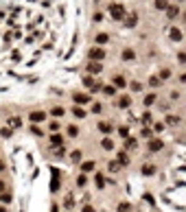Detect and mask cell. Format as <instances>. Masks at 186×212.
I'll list each match as a JSON object with an SVG mask.
<instances>
[{
  "mask_svg": "<svg viewBox=\"0 0 186 212\" xmlns=\"http://www.w3.org/2000/svg\"><path fill=\"white\" fill-rule=\"evenodd\" d=\"M105 55H107V53H105L101 46H94V48H90V50H88V57H90L92 61H103V59H105Z\"/></svg>",
  "mask_w": 186,
  "mask_h": 212,
  "instance_id": "1",
  "label": "cell"
},
{
  "mask_svg": "<svg viewBox=\"0 0 186 212\" xmlns=\"http://www.w3.org/2000/svg\"><path fill=\"white\" fill-rule=\"evenodd\" d=\"M110 15H112L114 20H123V18H125V9H123V4H112V7H110Z\"/></svg>",
  "mask_w": 186,
  "mask_h": 212,
  "instance_id": "2",
  "label": "cell"
},
{
  "mask_svg": "<svg viewBox=\"0 0 186 212\" xmlns=\"http://www.w3.org/2000/svg\"><path fill=\"white\" fill-rule=\"evenodd\" d=\"M72 101H75L77 105H86V103H90V96H88V94H81V92H75V94H72Z\"/></svg>",
  "mask_w": 186,
  "mask_h": 212,
  "instance_id": "3",
  "label": "cell"
},
{
  "mask_svg": "<svg viewBox=\"0 0 186 212\" xmlns=\"http://www.w3.org/2000/svg\"><path fill=\"white\" fill-rule=\"evenodd\" d=\"M88 72H90V75H101V72H103L101 61H90V64H88Z\"/></svg>",
  "mask_w": 186,
  "mask_h": 212,
  "instance_id": "4",
  "label": "cell"
},
{
  "mask_svg": "<svg viewBox=\"0 0 186 212\" xmlns=\"http://www.w3.org/2000/svg\"><path fill=\"white\" fill-rule=\"evenodd\" d=\"M162 147H164L162 140H158V138H151V140H149V151L155 153V151H162Z\"/></svg>",
  "mask_w": 186,
  "mask_h": 212,
  "instance_id": "5",
  "label": "cell"
},
{
  "mask_svg": "<svg viewBox=\"0 0 186 212\" xmlns=\"http://www.w3.org/2000/svg\"><path fill=\"white\" fill-rule=\"evenodd\" d=\"M42 120H46V114H44V112H33V114H29V123H42Z\"/></svg>",
  "mask_w": 186,
  "mask_h": 212,
  "instance_id": "6",
  "label": "cell"
},
{
  "mask_svg": "<svg viewBox=\"0 0 186 212\" xmlns=\"http://www.w3.org/2000/svg\"><path fill=\"white\" fill-rule=\"evenodd\" d=\"M116 162H118L121 166H127V164H129V153H127V151H118Z\"/></svg>",
  "mask_w": 186,
  "mask_h": 212,
  "instance_id": "7",
  "label": "cell"
},
{
  "mask_svg": "<svg viewBox=\"0 0 186 212\" xmlns=\"http://www.w3.org/2000/svg\"><path fill=\"white\" fill-rule=\"evenodd\" d=\"M164 11H166V18H169V20H173V18H178V13H180V9H178L175 4H169V7H166Z\"/></svg>",
  "mask_w": 186,
  "mask_h": 212,
  "instance_id": "8",
  "label": "cell"
},
{
  "mask_svg": "<svg viewBox=\"0 0 186 212\" xmlns=\"http://www.w3.org/2000/svg\"><path fill=\"white\" fill-rule=\"evenodd\" d=\"M155 166H153V164H144V166H142V169H140V173H142V175H144V177H151V175H155Z\"/></svg>",
  "mask_w": 186,
  "mask_h": 212,
  "instance_id": "9",
  "label": "cell"
},
{
  "mask_svg": "<svg viewBox=\"0 0 186 212\" xmlns=\"http://www.w3.org/2000/svg\"><path fill=\"white\" fill-rule=\"evenodd\" d=\"M64 208H66L68 212H70L72 208H75V197H72L70 192H68V195H66V199H64Z\"/></svg>",
  "mask_w": 186,
  "mask_h": 212,
  "instance_id": "10",
  "label": "cell"
},
{
  "mask_svg": "<svg viewBox=\"0 0 186 212\" xmlns=\"http://www.w3.org/2000/svg\"><path fill=\"white\" fill-rule=\"evenodd\" d=\"M155 101H158V98H155V94L151 92V94H147V96H144V101H142V105H144V107L149 109V107H151V105H153Z\"/></svg>",
  "mask_w": 186,
  "mask_h": 212,
  "instance_id": "11",
  "label": "cell"
},
{
  "mask_svg": "<svg viewBox=\"0 0 186 212\" xmlns=\"http://www.w3.org/2000/svg\"><path fill=\"white\" fill-rule=\"evenodd\" d=\"M140 123H142L144 127H149V125L153 123V116H151V112H144V114L140 116Z\"/></svg>",
  "mask_w": 186,
  "mask_h": 212,
  "instance_id": "12",
  "label": "cell"
},
{
  "mask_svg": "<svg viewBox=\"0 0 186 212\" xmlns=\"http://www.w3.org/2000/svg\"><path fill=\"white\" fill-rule=\"evenodd\" d=\"M164 123H166L169 127H178L182 120H180V116H166V118H164Z\"/></svg>",
  "mask_w": 186,
  "mask_h": 212,
  "instance_id": "13",
  "label": "cell"
},
{
  "mask_svg": "<svg viewBox=\"0 0 186 212\" xmlns=\"http://www.w3.org/2000/svg\"><path fill=\"white\" fill-rule=\"evenodd\" d=\"M50 144H53V147H61V144H64V138H61V136L55 131V133L50 136Z\"/></svg>",
  "mask_w": 186,
  "mask_h": 212,
  "instance_id": "14",
  "label": "cell"
},
{
  "mask_svg": "<svg viewBox=\"0 0 186 212\" xmlns=\"http://www.w3.org/2000/svg\"><path fill=\"white\" fill-rule=\"evenodd\" d=\"M99 129H101L103 133H110V131L114 129V125H112L110 120H101V123H99Z\"/></svg>",
  "mask_w": 186,
  "mask_h": 212,
  "instance_id": "15",
  "label": "cell"
},
{
  "mask_svg": "<svg viewBox=\"0 0 186 212\" xmlns=\"http://www.w3.org/2000/svg\"><path fill=\"white\" fill-rule=\"evenodd\" d=\"M169 35H171V40H173V42H180V40H182V31H180V29H175V26L169 31Z\"/></svg>",
  "mask_w": 186,
  "mask_h": 212,
  "instance_id": "16",
  "label": "cell"
},
{
  "mask_svg": "<svg viewBox=\"0 0 186 212\" xmlns=\"http://www.w3.org/2000/svg\"><path fill=\"white\" fill-rule=\"evenodd\" d=\"M129 105H132V98H129V96H121V98H118V107H121V109H127Z\"/></svg>",
  "mask_w": 186,
  "mask_h": 212,
  "instance_id": "17",
  "label": "cell"
},
{
  "mask_svg": "<svg viewBox=\"0 0 186 212\" xmlns=\"http://www.w3.org/2000/svg\"><path fill=\"white\" fill-rule=\"evenodd\" d=\"M101 147H103L105 151H112V149H114V140H112V138H103V140H101Z\"/></svg>",
  "mask_w": 186,
  "mask_h": 212,
  "instance_id": "18",
  "label": "cell"
},
{
  "mask_svg": "<svg viewBox=\"0 0 186 212\" xmlns=\"http://www.w3.org/2000/svg\"><path fill=\"white\" fill-rule=\"evenodd\" d=\"M112 85H114V87H125V79H123L121 75H116V77L112 79Z\"/></svg>",
  "mask_w": 186,
  "mask_h": 212,
  "instance_id": "19",
  "label": "cell"
},
{
  "mask_svg": "<svg viewBox=\"0 0 186 212\" xmlns=\"http://www.w3.org/2000/svg\"><path fill=\"white\" fill-rule=\"evenodd\" d=\"M134 57H136V53H134L132 48H125V50H123V59H125V61H132Z\"/></svg>",
  "mask_w": 186,
  "mask_h": 212,
  "instance_id": "20",
  "label": "cell"
},
{
  "mask_svg": "<svg viewBox=\"0 0 186 212\" xmlns=\"http://www.w3.org/2000/svg\"><path fill=\"white\" fill-rule=\"evenodd\" d=\"M101 90H103V94H107V96H114V94H116V87H114V85H101Z\"/></svg>",
  "mask_w": 186,
  "mask_h": 212,
  "instance_id": "21",
  "label": "cell"
},
{
  "mask_svg": "<svg viewBox=\"0 0 186 212\" xmlns=\"http://www.w3.org/2000/svg\"><path fill=\"white\" fill-rule=\"evenodd\" d=\"M136 147H138L136 138H129V136H127V138H125V149H136Z\"/></svg>",
  "mask_w": 186,
  "mask_h": 212,
  "instance_id": "22",
  "label": "cell"
},
{
  "mask_svg": "<svg viewBox=\"0 0 186 212\" xmlns=\"http://www.w3.org/2000/svg\"><path fill=\"white\" fill-rule=\"evenodd\" d=\"M127 18H129V20L125 22L127 26H136V24H138V13H132V15H127Z\"/></svg>",
  "mask_w": 186,
  "mask_h": 212,
  "instance_id": "23",
  "label": "cell"
},
{
  "mask_svg": "<svg viewBox=\"0 0 186 212\" xmlns=\"http://www.w3.org/2000/svg\"><path fill=\"white\" fill-rule=\"evenodd\" d=\"M94 184H96L99 188H103V186H105V177H103L101 173H96V175H94Z\"/></svg>",
  "mask_w": 186,
  "mask_h": 212,
  "instance_id": "24",
  "label": "cell"
},
{
  "mask_svg": "<svg viewBox=\"0 0 186 212\" xmlns=\"http://www.w3.org/2000/svg\"><path fill=\"white\" fill-rule=\"evenodd\" d=\"M81 170H83V173H90V170H94V162H92V160L83 162V164H81Z\"/></svg>",
  "mask_w": 186,
  "mask_h": 212,
  "instance_id": "25",
  "label": "cell"
},
{
  "mask_svg": "<svg viewBox=\"0 0 186 212\" xmlns=\"http://www.w3.org/2000/svg\"><path fill=\"white\" fill-rule=\"evenodd\" d=\"M9 127L11 129H18V127H22V120L15 116V118H9Z\"/></svg>",
  "mask_w": 186,
  "mask_h": 212,
  "instance_id": "26",
  "label": "cell"
},
{
  "mask_svg": "<svg viewBox=\"0 0 186 212\" xmlns=\"http://www.w3.org/2000/svg\"><path fill=\"white\" fill-rule=\"evenodd\" d=\"M158 79H160V81H164V79H171V70H169V68H162Z\"/></svg>",
  "mask_w": 186,
  "mask_h": 212,
  "instance_id": "27",
  "label": "cell"
},
{
  "mask_svg": "<svg viewBox=\"0 0 186 212\" xmlns=\"http://www.w3.org/2000/svg\"><path fill=\"white\" fill-rule=\"evenodd\" d=\"M68 136H70V138H77V136H79V129H77V125H70V127H68Z\"/></svg>",
  "mask_w": 186,
  "mask_h": 212,
  "instance_id": "28",
  "label": "cell"
},
{
  "mask_svg": "<svg viewBox=\"0 0 186 212\" xmlns=\"http://www.w3.org/2000/svg\"><path fill=\"white\" fill-rule=\"evenodd\" d=\"M72 114H75V116H77V118H86V112H83V109H81V107H79V105H77V107H75V109H72Z\"/></svg>",
  "mask_w": 186,
  "mask_h": 212,
  "instance_id": "29",
  "label": "cell"
},
{
  "mask_svg": "<svg viewBox=\"0 0 186 212\" xmlns=\"http://www.w3.org/2000/svg\"><path fill=\"white\" fill-rule=\"evenodd\" d=\"M129 87H132L134 92H142V83H140V81H132V83H129Z\"/></svg>",
  "mask_w": 186,
  "mask_h": 212,
  "instance_id": "30",
  "label": "cell"
},
{
  "mask_svg": "<svg viewBox=\"0 0 186 212\" xmlns=\"http://www.w3.org/2000/svg\"><path fill=\"white\" fill-rule=\"evenodd\" d=\"M107 40H110V37H107V33H99V35H96V44H105Z\"/></svg>",
  "mask_w": 186,
  "mask_h": 212,
  "instance_id": "31",
  "label": "cell"
},
{
  "mask_svg": "<svg viewBox=\"0 0 186 212\" xmlns=\"http://www.w3.org/2000/svg\"><path fill=\"white\" fill-rule=\"evenodd\" d=\"M160 83H162V81H160L158 77H149V85H151V87H160Z\"/></svg>",
  "mask_w": 186,
  "mask_h": 212,
  "instance_id": "32",
  "label": "cell"
},
{
  "mask_svg": "<svg viewBox=\"0 0 186 212\" xmlns=\"http://www.w3.org/2000/svg\"><path fill=\"white\" fill-rule=\"evenodd\" d=\"M64 114H66V109H64V107H53V116H57V118H59V116H64Z\"/></svg>",
  "mask_w": 186,
  "mask_h": 212,
  "instance_id": "33",
  "label": "cell"
},
{
  "mask_svg": "<svg viewBox=\"0 0 186 212\" xmlns=\"http://www.w3.org/2000/svg\"><path fill=\"white\" fill-rule=\"evenodd\" d=\"M81 158H83V153H81V151H72V155H70V160H72V162H79Z\"/></svg>",
  "mask_w": 186,
  "mask_h": 212,
  "instance_id": "34",
  "label": "cell"
},
{
  "mask_svg": "<svg viewBox=\"0 0 186 212\" xmlns=\"http://www.w3.org/2000/svg\"><path fill=\"white\" fill-rule=\"evenodd\" d=\"M169 7V0H155V9H166Z\"/></svg>",
  "mask_w": 186,
  "mask_h": 212,
  "instance_id": "35",
  "label": "cell"
},
{
  "mask_svg": "<svg viewBox=\"0 0 186 212\" xmlns=\"http://www.w3.org/2000/svg\"><path fill=\"white\" fill-rule=\"evenodd\" d=\"M11 133H13V129H11V127H4L2 131H0V136H2V138H11Z\"/></svg>",
  "mask_w": 186,
  "mask_h": 212,
  "instance_id": "36",
  "label": "cell"
},
{
  "mask_svg": "<svg viewBox=\"0 0 186 212\" xmlns=\"http://www.w3.org/2000/svg\"><path fill=\"white\" fill-rule=\"evenodd\" d=\"M118 169H121V164H118L116 160H112V162H110V170H112V173H118Z\"/></svg>",
  "mask_w": 186,
  "mask_h": 212,
  "instance_id": "37",
  "label": "cell"
},
{
  "mask_svg": "<svg viewBox=\"0 0 186 212\" xmlns=\"http://www.w3.org/2000/svg\"><path fill=\"white\" fill-rule=\"evenodd\" d=\"M48 129H50V131H53V133H55V131H59V129H61V125H59V123H57V120H53V123H50V125H48Z\"/></svg>",
  "mask_w": 186,
  "mask_h": 212,
  "instance_id": "38",
  "label": "cell"
},
{
  "mask_svg": "<svg viewBox=\"0 0 186 212\" xmlns=\"http://www.w3.org/2000/svg\"><path fill=\"white\" fill-rule=\"evenodd\" d=\"M11 199H13V195H11V192H4V195H0V201H4V204H9Z\"/></svg>",
  "mask_w": 186,
  "mask_h": 212,
  "instance_id": "39",
  "label": "cell"
},
{
  "mask_svg": "<svg viewBox=\"0 0 186 212\" xmlns=\"http://www.w3.org/2000/svg\"><path fill=\"white\" fill-rule=\"evenodd\" d=\"M86 181H88L86 175H79V177H77V184H79V186H86Z\"/></svg>",
  "mask_w": 186,
  "mask_h": 212,
  "instance_id": "40",
  "label": "cell"
},
{
  "mask_svg": "<svg viewBox=\"0 0 186 212\" xmlns=\"http://www.w3.org/2000/svg\"><path fill=\"white\" fill-rule=\"evenodd\" d=\"M92 112H94V114H101V112H103V105H101V103H94Z\"/></svg>",
  "mask_w": 186,
  "mask_h": 212,
  "instance_id": "41",
  "label": "cell"
},
{
  "mask_svg": "<svg viewBox=\"0 0 186 212\" xmlns=\"http://www.w3.org/2000/svg\"><path fill=\"white\" fill-rule=\"evenodd\" d=\"M118 133H121L123 138H127V136H129V129L127 127H118Z\"/></svg>",
  "mask_w": 186,
  "mask_h": 212,
  "instance_id": "42",
  "label": "cell"
},
{
  "mask_svg": "<svg viewBox=\"0 0 186 212\" xmlns=\"http://www.w3.org/2000/svg\"><path fill=\"white\" fill-rule=\"evenodd\" d=\"M116 212H129V204H121V206H118V210Z\"/></svg>",
  "mask_w": 186,
  "mask_h": 212,
  "instance_id": "43",
  "label": "cell"
},
{
  "mask_svg": "<svg viewBox=\"0 0 186 212\" xmlns=\"http://www.w3.org/2000/svg\"><path fill=\"white\" fill-rule=\"evenodd\" d=\"M142 138H151V129H149V127L142 129Z\"/></svg>",
  "mask_w": 186,
  "mask_h": 212,
  "instance_id": "44",
  "label": "cell"
},
{
  "mask_svg": "<svg viewBox=\"0 0 186 212\" xmlns=\"http://www.w3.org/2000/svg\"><path fill=\"white\" fill-rule=\"evenodd\" d=\"M184 59H186L184 50H180V55H178V61H180V64H184Z\"/></svg>",
  "mask_w": 186,
  "mask_h": 212,
  "instance_id": "45",
  "label": "cell"
},
{
  "mask_svg": "<svg viewBox=\"0 0 186 212\" xmlns=\"http://www.w3.org/2000/svg\"><path fill=\"white\" fill-rule=\"evenodd\" d=\"M83 212H94L92 206H83Z\"/></svg>",
  "mask_w": 186,
  "mask_h": 212,
  "instance_id": "46",
  "label": "cell"
},
{
  "mask_svg": "<svg viewBox=\"0 0 186 212\" xmlns=\"http://www.w3.org/2000/svg\"><path fill=\"white\" fill-rule=\"evenodd\" d=\"M2 170H4V162L0 160V173H2Z\"/></svg>",
  "mask_w": 186,
  "mask_h": 212,
  "instance_id": "47",
  "label": "cell"
}]
</instances>
